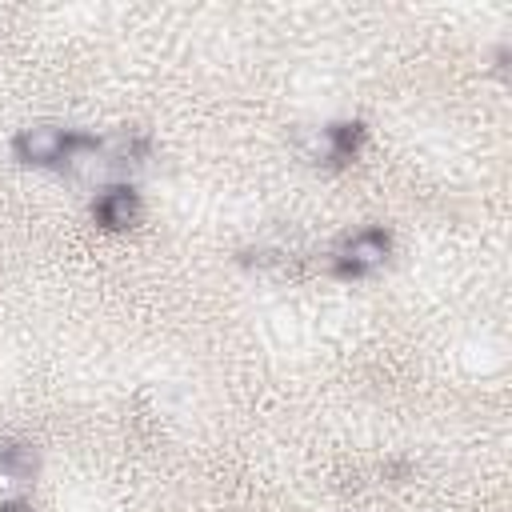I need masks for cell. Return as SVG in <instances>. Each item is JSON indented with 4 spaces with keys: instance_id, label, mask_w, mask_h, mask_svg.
Segmentation results:
<instances>
[{
    "instance_id": "1",
    "label": "cell",
    "mask_w": 512,
    "mask_h": 512,
    "mask_svg": "<svg viewBox=\"0 0 512 512\" xmlns=\"http://www.w3.org/2000/svg\"><path fill=\"white\" fill-rule=\"evenodd\" d=\"M384 260H388V236L376 232V228L356 232V236L336 252V268H340L344 276H368V272H376Z\"/></svg>"
},
{
    "instance_id": "2",
    "label": "cell",
    "mask_w": 512,
    "mask_h": 512,
    "mask_svg": "<svg viewBox=\"0 0 512 512\" xmlns=\"http://www.w3.org/2000/svg\"><path fill=\"white\" fill-rule=\"evenodd\" d=\"M68 136L72 132L56 128V124H36V128H24L16 136V152L28 164H60V156L68 148Z\"/></svg>"
},
{
    "instance_id": "3",
    "label": "cell",
    "mask_w": 512,
    "mask_h": 512,
    "mask_svg": "<svg viewBox=\"0 0 512 512\" xmlns=\"http://www.w3.org/2000/svg\"><path fill=\"white\" fill-rule=\"evenodd\" d=\"M96 216H100V224H108V228H128V224H136V216H140V200H136L132 188H108V192H100V200H96Z\"/></svg>"
}]
</instances>
